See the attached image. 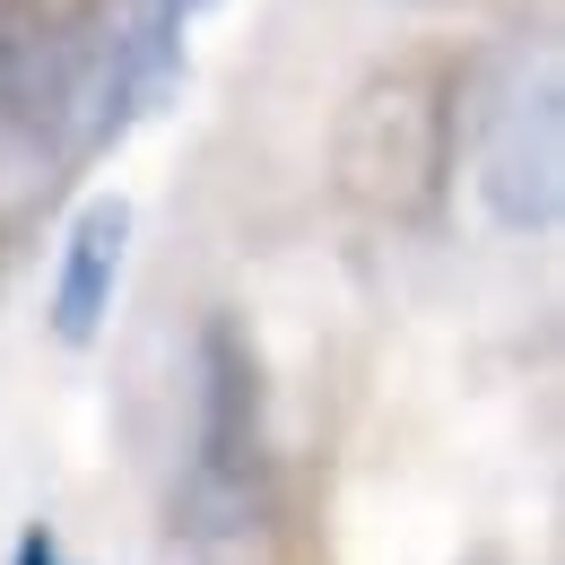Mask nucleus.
Masks as SVG:
<instances>
[{
  "label": "nucleus",
  "mask_w": 565,
  "mask_h": 565,
  "mask_svg": "<svg viewBox=\"0 0 565 565\" xmlns=\"http://www.w3.org/2000/svg\"><path fill=\"white\" fill-rule=\"evenodd\" d=\"M192 383H201V409H192V470L174 495V522H183V540H235L270 504V383H262V349L235 313L201 322Z\"/></svg>",
  "instance_id": "nucleus-2"
},
{
  "label": "nucleus",
  "mask_w": 565,
  "mask_h": 565,
  "mask_svg": "<svg viewBox=\"0 0 565 565\" xmlns=\"http://www.w3.org/2000/svg\"><path fill=\"white\" fill-rule=\"evenodd\" d=\"M96 35H35V26L0 18V183H35L87 157Z\"/></svg>",
  "instance_id": "nucleus-4"
},
{
  "label": "nucleus",
  "mask_w": 565,
  "mask_h": 565,
  "mask_svg": "<svg viewBox=\"0 0 565 565\" xmlns=\"http://www.w3.org/2000/svg\"><path fill=\"white\" fill-rule=\"evenodd\" d=\"M122 253H131V201L105 192L62 235V270H53V340L62 349H96L105 340V313H114V287H122Z\"/></svg>",
  "instance_id": "nucleus-6"
},
{
  "label": "nucleus",
  "mask_w": 565,
  "mask_h": 565,
  "mask_svg": "<svg viewBox=\"0 0 565 565\" xmlns=\"http://www.w3.org/2000/svg\"><path fill=\"white\" fill-rule=\"evenodd\" d=\"M9 565H71V548H62V531H53V522H26V531H18V548H9Z\"/></svg>",
  "instance_id": "nucleus-7"
},
{
  "label": "nucleus",
  "mask_w": 565,
  "mask_h": 565,
  "mask_svg": "<svg viewBox=\"0 0 565 565\" xmlns=\"http://www.w3.org/2000/svg\"><path fill=\"white\" fill-rule=\"evenodd\" d=\"M409 9H461V0H409Z\"/></svg>",
  "instance_id": "nucleus-8"
},
{
  "label": "nucleus",
  "mask_w": 565,
  "mask_h": 565,
  "mask_svg": "<svg viewBox=\"0 0 565 565\" xmlns=\"http://www.w3.org/2000/svg\"><path fill=\"white\" fill-rule=\"evenodd\" d=\"M452 157H461V96L409 62L356 78L331 122V183L349 210L383 217V226H426L444 210Z\"/></svg>",
  "instance_id": "nucleus-1"
},
{
  "label": "nucleus",
  "mask_w": 565,
  "mask_h": 565,
  "mask_svg": "<svg viewBox=\"0 0 565 565\" xmlns=\"http://www.w3.org/2000/svg\"><path fill=\"white\" fill-rule=\"evenodd\" d=\"M183 0H122L96 35V78H87V157L114 148L148 105L183 87Z\"/></svg>",
  "instance_id": "nucleus-5"
},
{
  "label": "nucleus",
  "mask_w": 565,
  "mask_h": 565,
  "mask_svg": "<svg viewBox=\"0 0 565 565\" xmlns=\"http://www.w3.org/2000/svg\"><path fill=\"white\" fill-rule=\"evenodd\" d=\"M470 174H479V210L504 235H548L565 217V78L548 35L495 62L470 131Z\"/></svg>",
  "instance_id": "nucleus-3"
},
{
  "label": "nucleus",
  "mask_w": 565,
  "mask_h": 565,
  "mask_svg": "<svg viewBox=\"0 0 565 565\" xmlns=\"http://www.w3.org/2000/svg\"><path fill=\"white\" fill-rule=\"evenodd\" d=\"M183 9H217V0H183Z\"/></svg>",
  "instance_id": "nucleus-9"
}]
</instances>
